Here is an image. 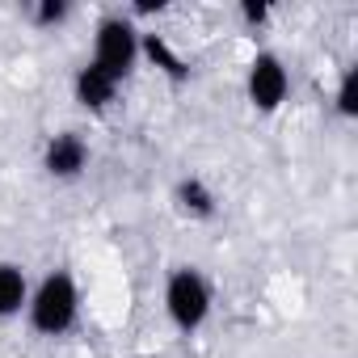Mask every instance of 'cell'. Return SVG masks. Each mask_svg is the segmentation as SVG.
I'll return each instance as SVG.
<instances>
[{
	"label": "cell",
	"instance_id": "1",
	"mask_svg": "<svg viewBox=\"0 0 358 358\" xmlns=\"http://www.w3.org/2000/svg\"><path fill=\"white\" fill-rule=\"evenodd\" d=\"M30 329L43 337H64L76 316H80V287L68 270H51L38 287H30V303H26Z\"/></svg>",
	"mask_w": 358,
	"mask_h": 358
},
{
	"label": "cell",
	"instance_id": "9",
	"mask_svg": "<svg viewBox=\"0 0 358 358\" xmlns=\"http://www.w3.org/2000/svg\"><path fill=\"white\" fill-rule=\"evenodd\" d=\"M139 55H148V59H152V64H156L173 85L190 80V64L169 47V38H164V34H143V38H139Z\"/></svg>",
	"mask_w": 358,
	"mask_h": 358
},
{
	"label": "cell",
	"instance_id": "3",
	"mask_svg": "<svg viewBox=\"0 0 358 358\" xmlns=\"http://www.w3.org/2000/svg\"><path fill=\"white\" fill-rule=\"evenodd\" d=\"M164 312L182 333H199L211 316V282L194 266H177L164 282Z\"/></svg>",
	"mask_w": 358,
	"mask_h": 358
},
{
	"label": "cell",
	"instance_id": "7",
	"mask_svg": "<svg viewBox=\"0 0 358 358\" xmlns=\"http://www.w3.org/2000/svg\"><path fill=\"white\" fill-rule=\"evenodd\" d=\"M173 203H177V211L190 215V220H211L220 211L215 190L203 182V177H182V182L173 186Z\"/></svg>",
	"mask_w": 358,
	"mask_h": 358
},
{
	"label": "cell",
	"instance_id": "6",
	"mask_svg": "<svg viewBox=\"0 0 358 358\" xmlns=\"http://www.w3.org/2000/svg\"><path fill=\"white\" fill-rule=\"evenodd\" d=\"M72 97H76V106L89 110V114H106V110L118 101V80L106 76L97 64H85V68H76V76H72Z\"/></svg>",
	"mask_w": 358,
	"mask_h": 358
},
{
	"label": "cell",
	"instance_id": "8",
	"mask_svg": "<svg viewBox=\"0 0 358 358\" xmlns=\"http://www.w3.org/2000/svg\"><path fill=\"white\" fill-rule=\"evenodd\" d=\"M30 303V278L17 262H0V320L17 316Z\"/></svg>",
	"mask_w": 358,
	"mask_h": 358
},
{
	"label": "cell",
	"instance_id": "4",
	"mask_svg": "<svg viewBox=\"0 0 358 358\" xmlns=\"http://www.w3.org/2000/svg\"><path fill=\"white\" fill-rule=\"evenodd\" d=\"M245 93H249V106L262 110V114H274L287 93H291V72L287 64L274 55V51H257L253 64H249V76H245Z\"/></svg>",
	"mask_w": 358,
	"mask_h": 358
},
{
	"label": "cell",
	"instance_id": "12",
	"mask_svg": "<svg viewBox=\"0 0 358 358\" xmlns=\"http://www.w3.org/2000/svg\"><path fill=\"white\" fill-rule=\"evenodd\" d=\"M241 22L245 26H266L270 22V5L266 0H241Z\"/></svg>",
	"mask_w": 358,
	"mask_h": 358
},
{
	"label": "cell",
	"instance_id": "2",
	"mask_svg": "<svg viewBox=\"0 0 358 358\" xmlns=\"http://www.w3.org/2000/svg\"><path fill=\"white\" fill-rule=\"evenodd\" d=\"M139 38H143V30L135 26V17L114 13V17H106L97 26V34H93V59L89 64H97L106 76H114L122 85L135 72V64H139Z\"/></svg>",
	"mask_w": 358,
	"mask_h": 358
},
{
	"label": "cell",
	"instance_id": "5",
	"mask_svg": "<svg viewBox=\"0 0 358 358\" xmlns=\"http://www.w3.org/2000/svg\"><path fill=\"white\" fill-rule=\"evenodd\" d=\"M85 164H89V143H85V135L59 131V135L47 139V148H43V169H47V177H55V182H72V177L85 173Z\"/></svg>",
	"mask_w": 358,
	"mask_h": 358
},
{
	"label": "cell",
	"instance_id": "11",
	"mask_svg": "<svg viewBox=\"0 0 358 358\" xmlns=\"http://www.w3.org/2000/svg\"><path fill=\"white\" fill-rule=\"evenodd\" d=\"M68 13H72V5L68 0H38L34 5V26H59V22H68Z\"/></svg>",
	"mask_w": 358,
	"mask_h": 358
},
{
	"label": "cell",
	"instance_id": "10",
	"mask_svg": "<svg viewBox=\"0 0 358 358\" xmlns=\"http://www.w3.org/2000/svg\"><path fill=\"white\" fill-rule=\"evenodd\" d=\"M333 106L341 118H358V68H345L341 80H337V93H333Z\"/></svg>",
	"mask_w": 358,
	"mask_h": 358
}]
</instances>
